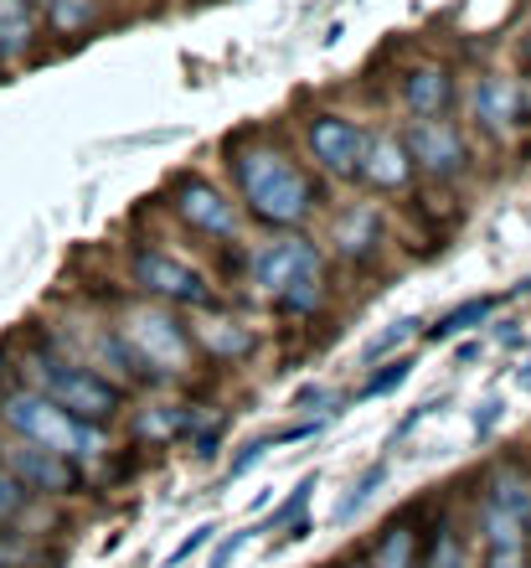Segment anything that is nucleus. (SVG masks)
Here are the masks:
<instances>
[{
  "mask_svg": "<svg viewBox=\"0 0 531 568\" xmlns=\"http://www.w3.org/2000/svg\"><path fill=\"white\" fill-rule=\"evenodd\" d=\"M233 181H237V196H243V212L253 223L274 227H299L310 217L315 207V181L299 171L284 150L274 145H237L233 150Z\"/></svg>",
  "mask_w": 531,
  "mask_h": 568,
  "instance_id": "nucleus-1",
  "label": "nucleus"
},
{
  "mask_svg": "<svg viewBox=\"0 0 531 568\" xmlns=\"http://www.w3.org/2000/svg\"><path fill=\"white\" fill-rule=\"evenodd\" d=\"M0 424H6L11 439L42 445V449H52V455H62V460H73V465H89L109 449L104 424L73 419L68 408H58L37 388H11L6 393V398H0Z\"/></svg>",
  "mask_w": 531,
  "mask_h": 568,
  "instance_id": "nucleus-2",
  "label": "nucleus"
},
{
  "mask_svg": "<svg viewBox=\"0 0 531 568\" xmlns=\"http://www.w3.org/2000/svg\"><path fill=\"white\" fill-rule=\"evenodd\" d=\"M27 373H31V388L83 424H109L124 408V388L114 377L99 373L93 362H73L62 352H31Z\"/></svg>",
  "mask_w": 531,
  "mask_h": 568,
  "instance_id": "nucleus-3",
  "label": "nucleus"
},
{
  "mask_svg": "<svg viewBox=\"0 0 531 568\" xmlns=\"http://www.w3.org/2000/svg\"><path fill=\"white\" fill-rule=\"evenodd\" d=\"M248 284L268 295L279 311H315L320 300V248L310 239H274L248 258Z\"/></svg>",
  "mask_w": 531,
  "mask_h": 568,
  "instance_id": "nucleus-4",
  "label": "nucleus"
},
{
  "mask_svg": "<svg viewBox=\"0 0 531 568\" xmlns=\"http://www.w3.org/2000/svg\"><path fill=\"white\" fill-rule=\"evenodd\" d=\"M124 342H130L134 362L145 367V377H181L192 373V331L181 326L171 311H161V305H140L134 315H124Z\"/></svg>",
  "mask_w": 531,
  "mask_h": 568,
  "instance_id": "nucleus-5",
  "label": "nucleus"
},
{
  "mask_svg": "<svg viewBox=\"0 0 531 568\" xmlns=\"http://www.w3.org/2000/svg\"><path fill=\"white\" fill-rule=\"evenodd\" d=\"M130 274H134V284H140L150 300H165V305H192V311H212L207 274L192 270L186 258L165 254V248H134Z\"/></svg>",
  "mask_w": 531,
  "mask_h": 568,
  "instance_id": "nucleus-6",
  "label": "nucleus"
},
{
  "mask_svg": "<svg viewBox=\"0 0 531 568\" xmlns=\"http://www.w3.org/2000/svg\"><path fill=\"white\" fill-rule=\"evenodd\" d=\"M0 465L11 470V480L27 496H78L83 491V465L62 460L42 445H27V439H6L0 445Z\"/></svg>",
  "mask_w": 531,
  "mask_h": 568,
  "instance_id": "nucleus-7",
  "label": "nucleus"
},
{
  "mask_svg": "<svg viewBox=\"0 0 531 568\" xmlns=\"http://www.w3.org/2000/svg\"><path fill=\"white\" fill-rule=\"evenodd\" d=\"M176 217L202 239H237V223H243L237 202L207 176H186L176 186Z\"/></svg>",
  "mask_w": 531,
  "mask_h": 568,
  "instance_id": "nucleus-8",
  "label": "nucleus"
},
{
  "mask_svg": "<svg viewBox=\"0 0 531 568\" xmlns=\"http://www.w3.org/2000/svg\"><path fill=\"white\" fill-rule=\"evenodd\" d=\"M402 145H408V161H413V171H423V176H459L464 171V161H470V150H464V135H459L455 124L443 120H418L408 135H402Z\"/></svg>",
  "mask_w": 531,
  "mask_h": 568,
  "instance_id": "nucleus-9",
  "label": "nucleus"
},
{
  "mask_svg": "<svg viewBox=\"0 0 531 568\" xmlns=\"http://www.w3.org/2000/svg\"><path fill=\"white\" fill-rule=\"evenodd\" d=\"M361 145H367V130H361V124L340 120V114H320V120H310V155H315V165H320L325 176H356Z\"/></svg>",
  "mask_w": 531,
  "mask_h": 568,
  "instance_id": "nucleus-10",
  "label": "nucleus"
},
{
  "mask_svg": "<svg viewBox=\"0 0 531 568\" xmlns=\"http://www.w3.org/2000/svg\"><path fill=\"white\" fill-rule=\"evenodd\" d=\"M356 176L367 181V186H377V192H402V186L413 181V161H408V145H402L398 135H367Z\"/></svg>",
  "mask_w": 531,
  "mask_h": 568,
  "instance_id": "nucleus-11",
  "label": "nucleus"
},
{
  "mask_svg": "<svg viewBox=\"0 0 531 568\" xmlns=\"http://www.w3.org/2000/svg\"><path fill=\"white\" fill-rule=\"evenodd\" d=\"M470 114L486 124L490 135H506V130L521 120V89L511 78H496V73L480 78L470 93Z\"/></svg>",
  "mask_w": 531,
  "mask_h": 568,
  "instance_id": "nucleus-12",
  "label": "nucleus"
},
{
  "mask_svg": "<svg viewBox=\"0 0 531 568\" xmlns=\"http://www.w3.org/2000/svg\"><path fill=\"white\" fill-rule=\"evenodd\" d=\"M377 243H382V212L371 207V202L346 207L336 217V227H330V248H336L340 258H371Z\"/></svg>",
  "mask_w": 531,
  "mask_h": 568,
  "instance_id": "nucleus-13",
  "label": "nucleus"
},
{
  "mask_svg": "<svg viewBox=\"0 0 531 568\" xmlns=\"http://www.w3.org/2000/svg\"><path fill=\"white\" fill-rule=\"evenodd\" d=\"M449 99H455V78L443 73V68H413L408 83H402V104L418 120H439L443 109H449Z\"/></svg>",
  "mask_w": 531,
  "mask_h": 568,
  "instance_id": "nucleus-14",
  "label": "nucleus"
},
{
  "mask_svg": "<svg viewBox=\"0 0 531 568\" xmlns=\"http://www.w3.org/2000/svg\"><path fill=\"white\" fill-rule=\"evenodd\" d=\"M418 558H423L418 523L413 517H398V523H387L382 532H377V542H371V554H367V568H418Z\"/></svg>",
  "mask_w": 531,
  "mask_h": 568,
  "instance_id": "nucleus-15",
  "label": "nucleus"
},
{
  "mask_svg": "<svg viewBox=\"0 0 531 568\" xmlns=\"http://www.w3.org/2000/svg\"><path fill=\"white\" fill-rule=\"evenodd\" d=\"M501 300L506 295H470V300H459L455 311H443L433 326H423V336L433 346H439V342H455V336H470V331H480L490 315L501 311Z\"/></svg>",
  "mask_w": 531,
  "mask_h": 568,
  "instance_id": "nucleus-16",
  "label": "nucleus"
},
{
  "mask_svg": "<svg viewBox=\"0 0 531 568\" xmlns=\"http://www.w3.org/2000/svg\"><path fill=\"white\" fill-rule=\"evenodd\" d=\"M37 42V21H31V0H0V62L27 58Z\"/></svg>",
  "mask_w": 531,
  "mask_h": 568,
  "instance_id": "nucleus-17",
  "label": "nucleus"
},
{
  "mask_svg": "<svg viewBox=\"0 0 531 568\" xmlns=\"http://www.w3.org/2000/svg\"><path fill=\"white\" fill-rule=\"evenodd\" d=\"M418 568H474L470 542L459 538V527L449 523V517H439V527H433V538H428Z\"/></svg>",
  "mask_w": 531,
  "mask_h": 568,
  "instance_id": "nucleus-18",
  "label": "nucleus"
},
{
  "mask_svg": "<svg viewBox=\"0 0 531 568\" xmlns=\"http://www.w3.org/2000/svg\"><path fill=\"white\" fill-rule=\"evenodd\" d=\"M192 342H202L217 357H248L253 352V331H243L237 321H202L192 331Z\"/></svg>",
  "mask_w": 531,
  "mask_h": 568,
  "instance_id": "nucleus-19",
  "label": "nucleus"
},
{
  "mask_svg": "<svg viewBox=\"0 0 531 568\" xmlns=\"http://www.w3.org/2000/svg\"><path fill=\"white\" fill-rule=\"evenodd\" d=\"M320 491V470H310V476H299V486L289 496H284L279 507L268 511V523L258 527V532H289V527L299 523V517H305V507H310V496Z\"/></svg>",
  "mask_w": 531,
  "mask_h": 568,
  "instance_id": "nucleus-20",
  "label": "nucleus"
},
{
  "mask_svg": "<svg viewBox=\"0 0 531 568\" xmlns=\"http://www.w3.org/2000/svg\"><path fill=\"white\" fill-rule=\"evenodd\" d=\"M413 336H423V321L418 315H402V321H392L387 331H377L367 346H361V362H382V357H392L398 346H408Z\"/></svg>",
  "mask_w": 531,
  "mask_h": 568,
  "instance_id": "nucleus-21",
  "label": "nucleus"
},
{
  "mask_svg": "<svg viewBox=\"0 0 531 568\" xmlns=\"http://www.w3.org/2000/svg\"><path fill=\"white\" fill-rule=\"evenodd\" d=\"M382 480H387V460H371L367 470H361V476L351 480V491L340 496V507H336V523H351L356 511H361V507H367V501H371V496H377V486H382Z\"/></svg>",
  "mask_w": 531,
  "mask_h": 568,
  "instance_id": "nucleus-22",
  "label": "nucleus"
},
{
  "mask_svg": "<svg viewBox=\"0 0 531 568\" xmlns=\"http://www.w3.org/2000/svg\"><path fill=\"white\" fill-rule=\"evenodd\" d=\"M413 377V357H392L382 362V373H371L361 388H356V404H371V398H382V393H398L402 383Z\"/></svg>",
  "mask_w": 531,
  "mask_h": 568,
  "instance_id": "nucleus-23",
  "label": "nucleus"
},
{
  "mask_svg": "<svg viewBox=\"0 0 531 568\" xmlns=\"http://www.w3.org/2000/svg\"><path fill=\"white\" fill-rule=\"evenodd\" d=\"M181 419H186V408L155 404V408H145V414L134 419V429L145 434V439H155V445H165V439H176V434H181Z\"/></svg>",
  "mask_w": 531,
  "mask_h": 568,
  "instance_id": "nucleus-24",
  "label": "nucleus"
},
{
  "mask_svg": "<svg viewBox=\"0 0 531 568\" xmlns=\"http://www.w3.org/2000/svg\"><path fill=\"white\" fill-rule=\"evenodd\" d=\"M27 507H31V496L21 491V486L11 480V470L0 465V538H6V532H16V523L27 517Z\"/></svg>",
  "mask_w": 531,
  "mask_h": 568,
  "instance_id": "nucleus-25",
  "label": "nucleus"
},
{
  "mask_svg": "<svg viewBox=\"0 0 531 568\" xmlns=\"http://www.w3.org/2000/svg\"><path fill=\"white\" fill-rule=\"evenodd\" d=\"M93 11H99V0H47V16H52V27H58V31L89 27Z\"/></svg>",
  "mask_w": 531,
  "mask_h": 568,
  "instance_id": "nucleus-26",
  "label": "nucleus"
},
{
  "mask_svg": "<svg viewBox=\"0 0 531 568\" xmlns=\"http://www.w3.org/2000/svg\"><path fill=\"white\" fill-rule=\"evenodd\" d=\"M268 449H274V434H258V439H248V445H243V449H237V455H233V460H227V470H222V480H227V486H233V480H243V476H248V470H253V465L264 460Z\"/></svg>",
  "mask_w": 531,
  "mask_h": 568,
  "instance_id": "nucleus-27",
  "label": "nucleus"
},
{
  "mask_svg": "<svg viewBox=\"0 0 531 568\" xmlns=\"http://www.w3.org/2000/svg\"><path fill=\"white\" fill-rule=\"evenodd\" d=\"M212 532H217V527H212V523L192 527V532H186V538H181L176 548H171V558H165V568H181V564H192V558H196V554H202V548H207V542H212Z\"/></svg>",
  "mask_w": 531,
  "mask_h": 568,
  "instance_id": "nucleus-28",
  "label": "nucleus"
},
{
  "mask_svg": "<svg viewBox=\"0 0 531 568\" xmlns=\"http://www.w3.org/2000/svg\"><path fill=\"white\" fill-rule=\"evenodd\" d=\"M253 538H258V527H237L233 538H222V542H217V554H212V564H207V568H233V564H237V554H243V548H248Z\"/></svg>",
  "mask_w": 531,
  "mask_h": 568,
  "instance_id": "nucleus-29",
  "label": "nucleus"
},
{
  "mask_svg": "<svg viewBox=\"0 0 531 568\" xmlns=\"http://www.w3.org/2000/svg\"><path fill=\"white\" fill-rule=\"evenodd\" d=\"M433 408H443V398H428V404L408 408V419H402V424H398V429L387 434V449H398V445H402V439H408V434H413V429H418V424H423V419H428V414H433Z\"/></svg>",
  "mask_w": 531,
  "mask_h": 568,
  "instance_id": "nucleus-30",
  "label": "nucleus"
},
{
  "mask_svg": "<svg viewBox=\"0 0 531 568\" xmlns=\"http://www.w3.org/2000/svg\"><path fill=\"white\" fill-rule=\"evenodd\" d=\"M501 419H506V404L501 398H486V404L474 408V439H490Z\"/></svg>",
  "mask_w": 531,
  "mask_h": 568,
  "instance_id": "nucleus-31",
  "label": "nucleus"
},
{
  "mask_svg": "<svg viewBox=\"0 0 531 568\" xmlns=\"http://www.w3.org/2000/svg\"><path fill=\"white\" fill-rule=\"evenodd\" d=\"M310 404H325V388H320V383H315V388H305L295 398V408H310Z\"/></svg>",
  "mask_w": 531,
  "mask_h": 568,
  "instance_id": "nucleus-32",
  "label": "nucleus"
},
{
  "mask_svg": "<svg viewBox=\"0 0 531 568\" xmlns=\"http://www.w3.org/2000/svg\"><path fill=\"white\" fill-rule=\"evenodd\" d=\"M517 388L531 393V362H527V367H517Z\"/></svg>",
  "mask_w": 531,
  "mask_h": 568,
  "instance_id": "nucleus-33",
  "label": "nucleus"
},
{
  "mask_svg": "<svg viewBox=\"0 0 531 568\" xmlns=\"http://www.w3.org/2000/svg\"><path fill=\"white\" fill-rule=\"evenodd\" d=\"M521 62H527V73H531V37H527V47H521Z\"/></svg>",
  "mask_w": 531,
  "mask_h": 568,
  "instance_id": "nucleus-34",
  "label": "nucleus"
},
{
  "mask_svg": "<svg viewBox=\"0 0 531 568\" xmlns=\"http://www.w3.org/2000/svg\"><path fill=\"white\" fill-rule=\"evenodd\" d=\"M517 295H531V280H527V284H517Z\"/></svg>",
  "mask_w": 531,
  "mask_h": 568,
  "instance_id": "nucleus-35",
  "label": "nucleus"
},
{
  "mask_svg": "<svg viewBox=\"0 0 531 568\" xmlns=\"http://www.w3.org/2000/svg\"><path fill=\"white\" fill-rule=\"evenodd\" d=\"M527 542H531V527H527Z\"/></svg>",
  "mask_w": 531,
  "mask_h": 568,
  "instance_id": "nucleus-36",
  "label": "nucleus"
}]
</instances>
